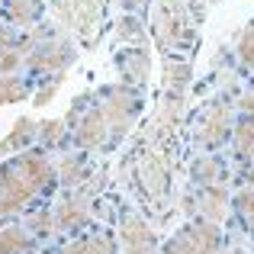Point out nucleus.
<instances>
[{
  "mask_svg": "<svg viewBox=\"0 0 254 254\" xmlns=\"http://www.w3.org/2000/svg\"><path fill=\"white\" fill-rule=\"evenodd\" d=\"M26 97V87L19 77L13 74H0V103H16V100Z\"/></svg>",
  "mask_w": 254,
  "mask_h": 254,
  "instance_id": "423d86ee",
  "label": "nucleus"
},
{
  "mask_svg": "<svg viewBox=\"0 0 254 254\" xmlns=\"http://www.w3.org/2000/svg\"><path fill=\"white\" fill-rule=\"evenodd\" d=\"M26 248V235L19 229H10V232H0V254H16Z\"/></svg>",
  "mask_w": 254,
  "mask_h": 254,
  "instance_id": "f8f14e48",
  "label": "nucleus"
},
{
  "mask_svg": "<svg viewBox=\"0 0 254 254\" xmlns=\"http://www.w3.org/2000/svg\"><path fill=\"white\" fill-rule=\"evenodd\" d=\"M203 212L209 219H222V212H225V193L219 190V187H209V190L203 193Z\"/></svg>",
  "mask_w": 254,
  "mask_h": 254,
  "instance_id": "1a4fd4ad",
  "label": "nucleus"
},
{
  "mask_svg": "<svg viewBox=\"0 0 254 254\" xmlns=\"http://www.w3.org/2000/svg\"><path fill=\"white\" fill-rule=\"evenodd\" d=\"M19 62H23V58H19V52L13 49V45H3V49H0V71H3V74H10Z\"/></svg>",
  "mask_w": 254,
  "mask_h": 254,
  "instance_id": "4468645a",
  "label": "nucleus"
},
{
  "mask_svg": "<svg viewBox=\"0 0 254 254\" xmlns=\"http://www.w3.org/2000/svg\"><path fill=\"white\" fill-rule=\"evenodd\" d=\"M32 135H36V126H32V119H19V123H16V129H13L10 135L3 138V145H0V151L6 155V151H16V148H23V145L29 142Z\"/></svg>",
  "mask_w": 254,
  "mask_h": 254,
  "instance_id": "39448f33",
  "label": "nucleus"
},
{
  "mask_svg": "<svg viewBox=\"0 0 254 254\" xmlns=\"http://www.w3.org/2000/svg\"><path fill=\"white\" fill-rule=\"evenodd\" d=\"M84 174V161L81 158H64V164H62V177H64V184H77V177Z\"/></svg>",
  "mask_w": 254,
  "mask_h": 254,
  "instance_id": "ddd939ff",
  "label": "nucleus"
},
{
  "mask_svg": "<svg viewBox=\"0 0 254 254\" xmlns=\"http://www.w3.org/2000/svg\"><path fill=\"white\" fill-rule=\"evenodd\" d=\"M238 52H242V62H248L254 64V23L245 29V36H242V45H238Z\"/></svg>",
  "mask_w": 254,
  "mask_h": 254,
  "instance_id": "dca6fc26",
  "label": "nucleus"
},
{
  "mask_svg": "<svg viewBox=\"0 0 254 254\" xmlns=\"http://www.w3.org/2000/svg\"><path fill=\"white\" fill-rule=\"evenodd\" d=\"M126 242H129V254H151V235L135 216L126 219Z\"/></svg>",
  "mask_w": 254,
  "mask_h": 254,
  "instance_id": "7ed1b4c3",
  "label": "nucleus"
},
{
  "mask_svg": "<svg viewBox=\"0 0 254 254\" xmlns=\"http://www.w3.org/2000/svg\"><path fill=\"white\" fill-rule=\"evenodd\" d=\"M229 126H232L229 110H225L222 103L212 106V110L206 113V119H203V138H206V142H219V138L229 132Z\"/></svg>",
  "mask_w": 254,
  "mask_h": 254,
  "instance_id": "f03ea898",
  "label": "nucleus"
},
{
  "mask_svg": "<svg viewBox=\"0 0 254 254\" xmlns=\"http://www.w3.org/2000/svg\"><path fill=\"white\" fill-rule=\"evenodd\" d=\"M6 16H10L13 23L26 26L36 16V0H10V3H6Z\"/></svg>",
  "mask_w": 254,
  "mask_h": 254,
  "instance_id": "6e6552de",
  "label": "nucleus"
},
{
  "mask_svg": "<svg viewBox=\"0 0 254 254\" xmlns=\"http://www.w3.org/2000/svg\"><path fill=\"white\" fill-rule=\"evenodd\" d=\"M58 129H62V123H45V132H42V135L49 138V142H55V138L62 135V132H58Z\"/></svg>",
  "mask_w": 254,
  "mask_h": 254,
  "instance_id": "f3484780",
  "label": "nucleus"
},
{
  "mask_svg": "<svg viewBox=\"0 0 254 254\" xmlns=\"http://www.w3.org/2000/svg\"><path fill=\"white\" fill-rule=\"evenodd\" d=\"M235 145L242 155H254V119H245L235 129Z\"/></svg>",
  "mask_w": 254,
  "mask_h": 254,
  "instance_id": "9b49d317",
  "label": "nucleus"
},
{
  "mask_svg": "<svg viewBox=\"0 0 254 254\" xmlns=\"http://www.w3.org/2000/svg\"><path fill=\"white\" fill-rule=\"evenodd\" d=\"M103 129H106V116H103V110H93L90 116L81 123V129H77V142L81 145H97L100 138H103Z\"/></svg>",
  "mask_w": 254,
  "mask_h": 254,
  "instance_id": "20e7f679",
  "label": "nucleus"
},
{
  "mask_svg": "<svg viewBox=\"0 0 254 254\" xmlns=\"http://www.w3.org/2000/svg\"><path fill=\"white\" fill-rule=\"evenodd\" d=\"M87 199H68V203L58 209V222L64 225V229H71V225H77L84 219V212H87Z\"/></svg>",
  "mask_w": 254,
  "mask_h": 254,
  "instance_id": "0eeeda50",
  "label": "nucleus"
},
{
  "mask_svg": "<svg viewBox=\"0 0 254 254\" xmlns=\"http://www.w3.org/2000/svg\"><path fill=\"white\" fill-rule=\"evenodd\" d=\"M49 177L52 164L45 161V155H23L10 161L0 171V216H10L19 206H26V199H32V193Z\"/></svg>",
  "mask_w": 254,
  "mask_h": 254,
  "instance_id": "f257e3e1",
  "label": "nucleus"
},
{
  "mask_svg": "<svg viewBox=\"0 0 254 254\" xmlns=\"http://www.w3.org/2000/svg\"><path fill=\"white\" fill-rule=\"evenodd\" d=\"M106 251H110L106 242H81V245H71L64 254H106Z\"/></svg>",
  "mask_w": 254,
  "mask_h": 254,
  "instance_id": "2eb2a0df",
  "label": "nucleus"
},
{
  "mask_svg": "<svg viewBox=\"0 0 254 254\" xmlns=\"http://www.w3.org/2000/svg\"><path fill=\"white\" fill-rule=\"evenodd\" d=\"M68 58H71V49H68V45H55V49H52V45H45V49L39 52L32 62L42 64V68H52V64H62V62H68Z\"/></svg>",
  "mask_w": 254,
  "mask_h": 254,
  "instance_id": "9d476101",
  "label": "nucleus"
}]
</instances>
